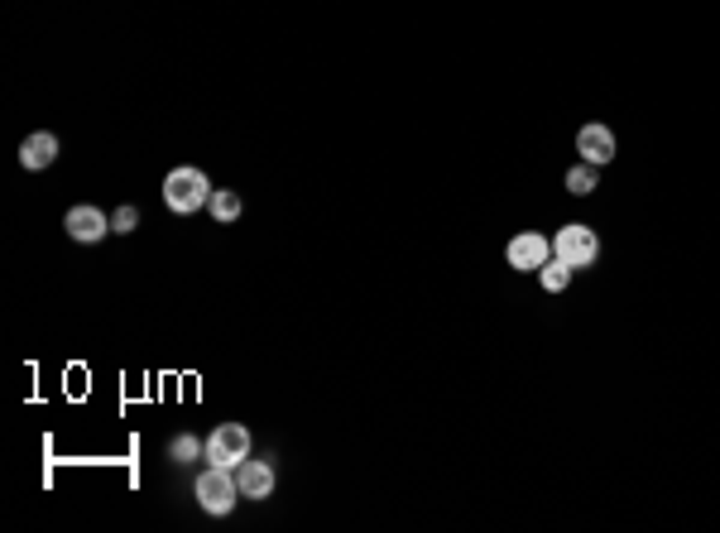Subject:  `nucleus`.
Listing matches in <instances>:
<instances>
[{
    "label": "nucleus",
    "instance_id": "obj_11",
    "mask_svg": "<svg viewBox=\"0 0 720 533\" xmlns=\"http://www.w3.org/2000/svg\"><path fill=\"white\" fill-rule=\"evenodd\" d=\"M207 212H212L216 221H236V217H240V197L231 193V188H212V202H207Z\"/></svg>",
    "mask_w": 720,
    "mask_h": 533
},
{
    "label": "nucleus",
    "instance_id": "obj_14",
    "mask_svg": "<svg viewBox=\"0 0 720 533\" xmlns=\"http://www.w3.org/2000/svg\"><path fill=\"white\" fill-rule=\"evenodd\" d=\"M135 226H140V212H135V207H120L116 217H111V236H130Z\"/></svg>",
    "mask_w": 720,
    "mask_h": 533
},
{
    "label": "nucleus",
    "instance_id": "obj_3",
    "mask_svg": "<svg viewBox=\"0 0 720 533\" xmlns=\"http://www.w3.org/2000/svg\"><path fill=\"white\" fill-rule=\"evenodd\" d=\"M552 255L562 260L567 269H591L600 255V241L591 226H581V221H572V226H562L557 236H552Z\"/></svg>",
    "mask_w": 720,
    "mask_h": 533
},
{
    "label": "nucleus",
    "instance_id": "obj_7",
    "mask_svg": "<svg viewBox=\"0 0 720 533\" xmlns=\"http://www.w3.org/2000/svg\"><path fill=\"white\" fill-rule=\"evenodd\" d=\"M576 154L600 169V164L615 159V135H610L605 125H581V130H576Z\"/></svg>",
    "mask_w": 720,
    "mask_h": 533
},
{
    "label": "nucleus",
    "instance_id": "obj_8",
    "mask_svg": "<svg viewBox=\"0 0 720 533\" xmlns=\"http://www.w3.org/2000/svg\"><path fill=\"white\" fill-rule=\"evenodd\" d=\"M236 481H240V495H245V500H269V490H274V466L245 457L236 466Z\"/></svg>",
    "mask_w": 720,
    "mask_h": 533
},
{
    "label": "nucleus",
    "instance_id": "obj_12",
    "mask_svg": "<svg viewBox=\"0 0 720 533\" xmlns=\"http://www.w3.org/2000/svg\"><path fill=\"white\" fill-rule=\"evenodd\" d=\"M538 279H543V289H548V293H562L567 284H572V269H567L562 260H557V255H552L548 265L538 269Z\"/></svg>",
    "mask_w": 720,
    "mask_h": 533
},
{
    "label": "nucleus",
    "instance_id": "obj_1",
    "mask_svg": "<svg viewBox=\"0 0 720 533\" xmlns=\"http://www.w3.org/2000/svg\"><path fill=\"white\" fill-rule=\"evenodd\" d=\"M207 202H212V183H207V173L202 169H173L164 178V207L168 212L188 217V212L207 207Z\"/></svg>",
    "mask_w": 720,
    "mask_h": 533
},
{
    "label": "nucleus",
    "instance_id": "obj_13",
    "mask_svg": "<svg viewBox=\"0 0 720 533\" xmlns=\"http://www.w3.org/2000/svg\"><path fill=\"white\" fill-rule=\"evenodd\" d=\"M202 452H207V447H202L197 437H188V433H183V437H173V442H168V457H173V461H197Z\"/></svg>",
    "mask_w": 720,
    "mask_h": 533
},
{
    "label": "nucleus",
    "instance_id": "obj_4",
    "mask_svg": "<svg viewBox=\"0 0 720 533\" xmlns=\"http://www.w3.org/2000/svg\"><path fill=\"white\" fill-rule=\"evenodd\" d=\"M245 457H250V433H245L240 423H221V428L207 437V461H212V466H231V471H236Z\"/></svg>",
    "mask_w": 720,
    "mask_h": 533
},
{
    "label": "nucleus",
    "instance_id": "obj_6",
    "mask_svg": "<svg viewBox=\"0 0 720 533\" xmlns=\"http://www.w3.org/2000/svg\"><path fill=\"white\" fill-rule=\"evenodd\" d=\"M68 236L72 241H82V245H96L106 231H111V221H106V212L101 207H92V202H82V207H68Z\"/></svg>",
    "mask_w": 720,
    "mask_h": 533
},
{
    "label": "nucleus",
    "instance_id": "obj_5",
    "mask_svg": "<svg viewBox=\"0 0 720 533\" xmlns=\"http://www.w3.org/2000/svg\"><path fill=\"white\" fill-rule=\"evenodd\" d=\"M509 269H519V274H538V269L552 260V241L548 236H538V231H519L514 241H509Z\"/></svg>",
    "mask_w": 720,
    "mask_h": 533
},
{
    "label": "nucleus",
    "instance_id": "obj_9",
    "mask_svg": "<svg viewBox=\"0 0 720 533\" xmlns=\"http://www.w3.org/2000/svg\"><path fill=\"white\" fill-rule=\"evenodd\" d=\"M58 159V135H48V130H39V135H29L20 145V164L29 173H39V169H48Z\"/></svg>",
    "mask_w": 720,
    "mask_h": 533
},
{
    "label": "nucleus",
    "instance_id": "obj_10",
    "mask_svg": "<svg viewBox=\"0 0 720 533\" xmlns=\"http://www.w3.org/2000/svg\"><path fill=\"white\" fill-rule=\"evenodd\" d=\"M567 193H572V197H591V193H596V164H586V159H581V164H572V169H567Z\"/></svg>",
    "mask_w": 720,
    "mask_h": 533
},
{
    "label": "nucleus",
    "instance_id": "obj_2",
    "mask_svg": "<svg viewBox=\"0 0 720 533\" xmlns=\"http://www.w3.org/2000/svg\"><path fill=\"white\" fill-rule=\"evenodd\" d=\"M192 495H197V505L207 509V514H231L240 500V481L231 466H207L197 481H192Z\"/></svg>",
    "mask_w": 720,
    "mask_h": 533
}]
</instances>
